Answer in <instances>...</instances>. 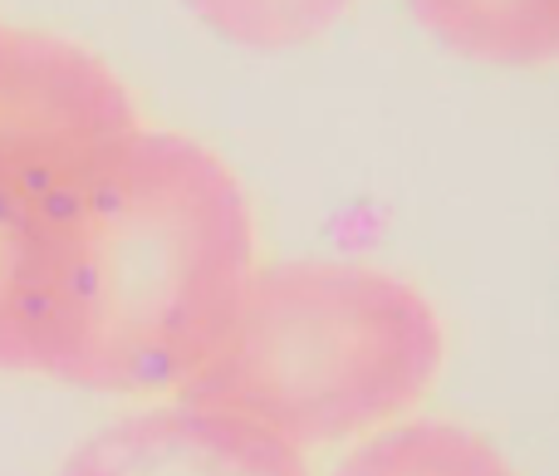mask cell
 Returning a JSON list of instances; mask_svg holds the SVG:
<instances>
[{
  "label": "cell",
  "instance_id": "cell-1",
  "mask_svg": "<svg viewBox=\"0 0 559 476\" xmlns=\"http://www.w3.org/2000/svg\"><path fill=\"white\" fill-rule=\"evenodd\" d=\"M39 379L177 393L255 271L241 177L206 143L123 128L39 182Z\"/></svg>",
  "mask_w": 559,
  "mask_h": 476
},
{
  "label": "cell",
  "instance_id": "cell-2",
  "mask_svg": "<svg viewBox=\"0 0 559 476\" xmlns=\"http://www.w3.org/2000/svg\"><path fill=\"white\" fill-rule=\"evenodd\" d=\"M442 359V314L413 281L309 255L255 265L216 349L177 393L314 452L407 418Z\"/></svg>",
  "mask_w": 559,
  "mask_h": 476
},
{
  "label": "cell",
  "instance_id": "cell-3",
  "mask_svg": "<svg viewBox=\"0 0 559 476\" xmlns=\"http://www.w3.org/2000/svg\"><path fill=\"white\" fill-rule=\"evenodd\" d=\"M133 123L123 79L94 49L0 20V182H45Z\"/></svg>",
  "mask_w": 559,
  "mask_h": 476
},
{
  "label": "cell",
  "instance_id": "cell-4",
  "mask_svg": "<svg viewBox=\"0 0 559 476\" xmlns=\"http://www.w3.org/2000/svg\"><path fill=\"white\" fill-rule=\"evenodd\" d=\"M59 476H309V452L289 448L241 413L182 398L98 428Z\"/></svg>",
  "mask_w": 559,
  "mask_h": 476
},
{
  "label": "cell",
  "instance_id": "cell-5",
  "mask_svg": "<svg viewBox=\"0 0 559 476\" xmlns=\"http://www.w3.org/2000/svg\"><path fill=\"white\" fill-rule=\"evenodd\" d=\"M442 49L496 69H540L559 55V0H403Z\"/></svg>",
  "mask_w": 559,
  "mask_h": 476
},
{
  "label": "cell",
  "instance_id": "cell-6",
  "mask_svg": "<svg viewBox=\"0 0 559 476\" xmlns=\"http://www.w3.org/2000/svg\"><path fill=\"white\" fill-rule=\"evenodd\" d=\"M329 476H521L486 432L452 418H397L348 442Z\"/></svg>",
  "mask_w": 559,
  "mask_h": 476
},
{
  "label": "cell",
  "instance_id": "cell-7",
  "mask_svg": "<svg viewBox=\"0 0 559 476\" xmlns=\"http://www.w3.org/2000/svg\"><path fill=\"white\" fill-rule=\"evenodd\" d=\"M35 192L39 182H0V373H35L39 379Z\"/></svg>",
  "mask_w": 559,
  "mask_h": 476
},
{
  "label": "cell",
  "instance_id": "cell-8",
  "mask_svg": "<svg viewBox=\"0 0 559 476\" xmlns=\"http://www.w3.org/2000/svg\"><path fill=\"white\" fill-rule=\"evenodd\" d=\"M187 15L222 45L251 55L309 49L354 10V0H182Z\"/></svg>",
  "mask_w": 559,
  "mask_h": 476
}]
</instances>
